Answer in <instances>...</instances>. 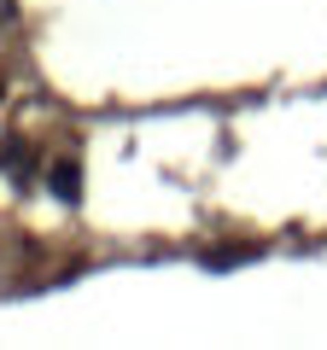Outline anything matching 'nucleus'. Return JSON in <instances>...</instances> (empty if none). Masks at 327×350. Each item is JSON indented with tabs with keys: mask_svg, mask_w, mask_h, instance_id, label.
I'll use <instances>...</instances> for the list:
<instances>
[]
</instances>
